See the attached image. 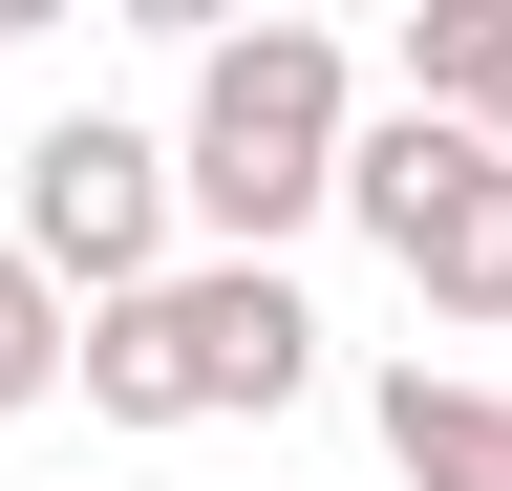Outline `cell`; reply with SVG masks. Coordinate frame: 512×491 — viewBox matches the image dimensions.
<instances>
[{
    "label": "cell",
    "instance_id": "obj_1",
    "mask_svg": "<svg viewBox=\"0 0 512 491\" xmlns=\"http://www.w3.org/2000/svg\"><path fill=\"white\" fill-rule=\"evenodd\" d=\"M342 150H363V65L320 22H214L192 43L171 214H214V257H278L299 214H342Z\"/></svg>",
    "mask_w": 512,
    "mask_h": 491
},
{
    "label": "cell",
    "instance_id": "obj_2",
    "mask_svg": "<svg viewBox=\"0 0 512 491\" xmlns=\"http://www.w3.org/2000/svg\"><path fill=\"white\" fill-rule=\"evenodd\" d=\"M107 427H214V406H299L320 385V321H299V278L278 257H171L150 299H107L86 363H64Z\"/></svg>",
    "mask_w": 512,
    "mask_h": 491
},
{
    "label": "cell",
    "instance_id": "obj_3",
    "mask_svg": "<svg viewBox=\"0 0 512 491\" xmlns=\"http://www.w3.org/2000/svg\"><path fill=\"white\" fill-rule=\"evenodd\" d=\"M342 214L406 257V299H427V321H512V150L427 129V107H384V129L342 150Z\"/></svg>",
    "mask_w": 512,
    "mask_h": 491
},
{
    "label": "cell",
    "instance_id": "obj_4",
    "mask_svg": "<svg viewBox=\"0 0 512 491\" xmlns=\"http://www.w3.org/2000/svg\"><path fill=\"white\" fill-rule=\"evenodd\" d=\"M22 278H43V299L86 278V321L150 299V278H171V150L107 129V107H64V129L22 150Z\"/></svg>",
    "mask_w": 512,
    "mask_h": 491
},
{
    "label": "cell",
    "instance_id": "obj_5",
    "mask_svg": "<svg viewBox=\"0 0 512 491\" xmlns=\"http://www.w3.org/2000/svg\"><path fill=\"white\" fill-rule=\"evenodd\" d=\"M384 470H406V491H512V385H470V363H384Z\"/></svg>",
    "mask_w": 512,
    "mask_h": 491
},
{
    "label": "cell",
    "instance_id": "obj_6",
    "mask_svg": "<svg viewBox=\"0 0 512 491\" xmlns=\"http://www.w3.org/2000/svg\"><path fill=\"white\" fill-rule=\"evenodd\" d=\"M406 107H427V129H512V0H427V22H406Z\"/></svg>",
    "mask_w": 512,
    "mask_h": 491
},
{
    "label": "cell",
    "instance_id": "obj_7",
    "mask_svg": "<svg viewBox=\"0 0 512 491\" xmlns=\"http://www.w3.org/2000/svg\"><path fill=\"white\" fill-rule=\"evenodd\" d=\"M64 363H86V321L22 278V235H0V406H64Z\"/></svg>",
    "mask_w": 512,
    "mask_h": 491
}]
</instances>
